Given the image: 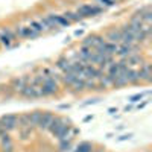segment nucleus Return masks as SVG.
Returning a JSON list of instances; mask_svg holds the SVG:
<instances>
[{"mask_svg": "<svg viewBox=\"0 0 152 152\" xmlns=\"http://www.w3.org/2000/svg\"><path fill=\"white\" fill-rule=\"evenodd\" d=\"M17 37L14 34L12 28H0V46H3L6 49H12L17 46Z\"/></svg>", "mask_w": 152, "mask_h": 152, "instance_id": "nucleus-1", "label": "nucleus"}, {"mask_svg": "<svg viewBox=\"0 0 152 152\" xmlns=\"http://www.w3.org/2000/svg\"><path fill=\"white\" fill-rule=\"evenodd\" d=\"M59 90V84L55 78H50V76H44V81L41 84V91H43V97L47 96H53L56 94Z\"/></svg>", "mask_w": 152, "mask_h": 152, "instance_id": "nucleus-2", "label": "nucleus"}, {"mask_svg": "<svg viewBox=\"0 0 152 152\" xmlns=\"http://www.w3.org/2000/svg\"><path fill=\"white\" fill-rule=\"evenodd\" d=\"M76 12H78L82 18H88V17H96V15H99V14H102L104 9L100 8L99 5L84 3V5H81L78 9H76Z\"/></svg>", "mask_w": 152, "mask_h": 152, "instance_id": "nucleus-3", "label": "nucleus"}, {"mask_svg": "<svg viewBox=\"0 0 152 152\" xmlns=\"http://www.w3.org/2000/svg\"><path fill=\"white\" fill-rule=\"evenodd\" d=\"M140 49H142V46L137 44V43H134V44H122V43H120L116 55H117L120 59H123V58L129 56V55H132V53H140V52H138Z\"/></svg>", "mask_w": 152, "mask_h": 152, "instance_id": "nucleus-4", "label": "nucleus"}, {"mask_svg": "<svg viewBox=\"0 0 152 152\" xmlns=\"http://www.w3.org/2000/svg\"><path fill=\"white\" fill-rule=\"evenodd\" d=\"M0 126L5 132L17 129V114H5L0 117Z\"/></svg>", "mask_w": 152, "mask_h": 152, "instance_id": "nucleus-5", "label": "nucleus"}, {"mask_svg": "<svg viewBox=\"0 0 152 152\" xmlns=\"http://www.w3.org/2000/svg\"><path fill=\"white\" fill-rule=\"evenodd\" d=\"M14 34L17 37V40H18V38H24V40H35V38L40 37V34L35 32L34 29H31L29 26H15Z\"/></svg>", "mask_w": 152, "mask_h": 152, "instance_id": "nucleus-6", "label": "nucleus"}, {"mask_svg": "<svg viewBox=\"0 0 152 152\" xmlns=\"http://www.w3.org/2000/svg\"><path fill=\"white\" fill-rule=\"evenodd\" d=\"M138 72V79H140V82H146L149 84L152 81V66L149 61H143L140 64V69L137 70Z\"/></svg>", "mask_w": 152, "mask_h": 152, "instance_id": "nucleus-7", "label": "nucleus"}, {"mask_svg": "<svg viewBox=\"0 0 152 152\" xmlns=\"http://www.w3.org/2000/svg\"><path fill=\"white\" fill-rule=\"evenodd\" d=\"M20 94H21L23 97H26V99H38V97H43L41 85H31V84H28V85L21 90Z\"/></svg>", "mask_w": 152, "mask_h": 152, "instance_id": "nucleus-8", "label": "nucleus"}, {"mask_svg": "<svg viewBox=\"0 0 152 152\" xmlns=\"http://www.w3.org/2000/svg\"><path fill=\"white\" fill-rule=\"evenodd\" d=\"M0 149H2V152H14L15 148L9 132H2V135H0Z\"/></svg>", "mask_w": 152, "mask_h": 152, "instance_id": "nucleus-9", "label": "nucleus"}, {"mask_svg": "<svg viewBox=\"0 0 152 152\" xmlns=\"http://www.w3.org/2000/svg\"><path fill=\"white\" fill-rule=\"evenodd\" d=\"M53 116H55V114H53L52 111H44L43 116H41V119H40V122H38V125H37V128L40 129V131H47L49 126H50V123H52Z\"/></svg>", "mask_w": 152, "mask_h": 152, "instance_id": "nucleus-10", "label": "nucleus"}, {"mask_svg": "<svg viewBox=\"0 0 152 152\" xmlns=\"http://www.w3.org/2000/svg\"><path fill=\"white\" fill-rule=\"evenodd\" d=\"M29 84V78L28 76H18V78H14L11 81V88L14 91H18V93H21V90L24 87H26Z\"/></svg>", "mask_w": 152, "mask_h": 152, "instance_id": "nucleus-11", "label": "nucleus"}, {"mask_svg": "<svg viewBox=\"0 0 152 152\" xmlns=\"http://www.w3.org/2000/svg\"><path fill=\"white\" fill-rule=\"evenodd\" d=\"M123 61H125V64L128 66V67L134 69V66H140L142 62L145 61V58H143V55H142V52H140V53H132V55H129V56L123 58Z\"/></svg>", "mask_w": 152, "mask_h": 152, "instance_id": "nucleus-12", "label": "nucleus"}, {"mask_svg": "<svg viewBox=\"0 0 152 152\" xmlns=\"http://www.w3.org/2000/svg\"><path fill=\"white\" fill-rule=\"evenodd\" d=\"M123 76H125V79L128 81V85H135L140 82V79H138V72L135 69H131V67H126L125 72H123Z\"/></svg>", "mask_w": 152, "mask_h": 152, "instance_id": "nucleus-13", "label": "nucleus"}, {"mask_svg": "<svg viewBox=\"0 0 152 152\" xmlns=\"http://www.w3.org/2000/svg\"><path fill=\"white\" fill-rule=\"evenodd\" d=\"M105 41L114 43V44H120V31H119V28H111L105 35Z\"/></svg>", "mask_w": 152, "mask_h": 152, "instance_id": "nucleus-14", "label": "nucleus"}, {"mask_svg": "<svg viewBox=\"0 0 152 152\" xmlns=\"http://www.w3.org/2000/svg\"><path fill=\"white\" fill-rule=\"evenodd\" d=\"M70 64H72V61H70L67 56H62V58L56 59L55 67H56L58 70H61L62 73H67V72L70 70Z\"/></svg>", "mask_w": 152, "mask_h": 152, "instance_id": "nucleus-15", "label": "nucleus"}, {"mask_svg": "<svg viewBox=\"0 0 152 152\" xmlns=\"http://www.w3.org/2000/svg\"><path fill=\"white\" fill-rule=\"evenodd\" d=\"M17 128H31V117L29 113H23L20 116H17Z\"/></svg>", "mask_w": 152, "mask_h": 152, "instance_id": "nucleus-16", "label": "nucleus"}, {"mask_svg": "<svg viewBox=\"0 0 152 152\" xmlns=\"http://www.w3.org/2000/svg\"><path fill=\"white\" fill-rule=\"evenodd\" d=\"M79 78H78V76H76L75 73H62L61 75V81H62V84H66V85H72L73 82H76V81H78Z\"/></svg>", "mask_w": 152, "mask_h": 152, "instance_id": "nucleus-17", "label": "nucleus"}, {"mask_svg": "<svg viewBox=\"0 0 152 152\" xmlns=\"http://www.w3.org/2000/svg\"><path fill=\"white\" fill-rule=\"evenodd\" d=\"M73 152H93V143L91 142H81L73 149Z\"/></svg>", "mask_w": 152, "mask_h": 152, "instance_id": "nucleus-18", "label": "nucleus"}, {"mask_svg": "<svg viewBox=\"0 0 152 152\" xmlns=\"http://www.w3.org/2000/svg\"><path fill=\"white\" fill-rule=\"evenodd\" d=\"M62 17H64L66 20H69L70 23H75V21H82L84 18L78 14V12H72V11H67V12H64V14H62Z\"/></svg>", "mask_w": 152, "mask_h": 152, "instance_id": "nucleus-19", "label": "nucleus"}, {"mask_svg": "<svg viewBox=\"0 0 152 152\" xmlns=\"http://www.w3.org/2000/svg\"><path fill=\"white\" fill-rule=\"evenodd\" d=\"M43 116V111H34V113H29V117H31V128H37L38 122H40Z\"/></svg>", "mask_w": 152, "mask_h": 152, "instance_id": "nucleus-20", "label": "nucleus"}, {"mask_svg": "<svg viewBox=\"0 0 152 152\" xmlns=\"http://www.w3.org/2000/svg\"><path fill=\"white\" fill-rule=\"evenodd\" d=\"M28 26L31 28V29H34L35 32H38V34H44V29H43V26H41V23L40 21H38V20H31L29 21V24H28Z\"/></svg>", "mask_w": 152, "mask_h": 152, "instance_id": "nucleus-21", "label": "nucleus"}, {"mask_svg": "<svg viewBox=\"0 0 152 152\" xmlns=\"http://www.w3.org/2000/svg\"><path fill=\"white\" fill-rule=\"evenodd\" d=\"M72 149V140H61L58 145V152H69Z\"/></svg>", "mask_w": 152, "mask_h": 152, "instance_id": "nucleus-22", "label": "nucleus"}, {"mask_svg": "<svg viewBox=\"0 0 152 152\" xmlns=\"http://www.w3.org/2000/svg\"><path fill=\"white\" fill-rule=\"evenodd\" d=\"M70 87L73 88V90H75L76 93H78V91L81 93V91H84V90H85V84H84V81H82V79H78L76 82H73Z\"/></svg>", "mask_w": 152, "mask_h": 152, "instance_id": "nucleus-23", "label": "nucleus"}, {"mask_svg": "<svg viewBox=\"0 0 152 152\" xmlns=\"http://www.w3.org/2000/svg\"><path fill=\"white\" fill-rule=\"evenodd\" d=\"M151 94V91H145V93H135V94H132L131 97H129V102L131 104H135V102H138V100H142L145 96H149Z\"/></svg>", "mask_w": 152, "mask_h": 152, "instance_id": "nucleus-24", "label": "nucleus"}, {"mask_svg": "<svg viewBox=\"0 0 152 152\" xmlns=\"http://www.w3.org/2000/svg\"><path fill=\"white\" fill-rule=\"evenodd\" d=\"M85 90H97V81L96 79H85Z\"/></svg>", "mask_w": 152, "mask_h": 152, "instance_id": "nucleus-25", "label": "nucleus"}, {"mask_svg": "<svg viewBox=\"0 0 152 152\" xmlns=\"http://www.w3.org/2000/svg\"><path fill=\"white\" fill-rule=\"evenodd\" d=\"M32 129L34 128H20V137H21V140H28V138L32 135Z\"/></svg>", "mask_w": 152, "mask_h": 152, "instance_id": "nucleus-26", "label": "nucleus"}, {"mask_svg": "<svg viewBox=\"0 0 152 152\" xmlns=\"http://www.w3.org/2000/svg\"><path fill=\"white\" fill-rule=\"evenodd\" d=\"M97 2V5L102 8V9H105V8H111V6H114L116 3L113 2V0H96Z\"/></svg>", "mask_w": 152, "mask_h": 152, "instance_id": "nucleus-27", "label": "nucleus"}, {"mask_svg": "<svg viewBox=\"0 0 152 152\" xmlns=\"http://www.w3.org/2000/svg\"><path fill=\"white\" fill-rule=\"evenodd\" d=\"M100 102V97H94V99H90V100H87V102L82 104V107H88V105H94V104H99Z\"/></svg>", "mask_w": 152, "mask_h": 152, "instance_id": "nucleus-28", "label": "nucleus"}, {"mask_svg": "<svg viewBox=\"0 0 152 152\" xmlns=\"http://www.w3.org/2000/svg\"><path fill=\"white\" fill-rule=\"evenodd\" d=\"M131 137H132V134H123L117 138V142H126V140H129Z\"/></svg>", "mask_w": 152, "mask_h": 152, "instance_id": "nucleus-29", "label": "nucleus"}, {"mask_svg": "<svg viewBox=\"0 0 152 152\" xmlns=\"http://www.w3.org/2000/svg\"><path fill=\"white\" fill-rule=\"evenodd\" d=\"M148 104H149V100H145V102H142V104H138V105H137L135 108H137V110H143V108H145V107H146Z\"/></svg>", "mask_w": 152, "mask_h": 152, "instance_id": "nucleus-30", "label": "nucleus"}, {"mask_svg": "<svg viewBox=\"0 0 152 152\" xmlns=\"http://www.w3.org/2000/svg\"><path fill=\"white\" fill-rule=\"evenodd\" d=\"M58 108H59V110H69V108H70V105H69V104H64V105H59Z\"/></svg>", "mask_w": 152, "mask_h": 152, "instance_id": "nucleus-31", "label": "nucleus"}, {"mask_svg": "<svg viewBox=\"0 0 152 152\" xmlns=\"http://www.w3.org/2000/svg\"><path fill=\"white\" fill-rule=\"evenodd\" d=\"M84 34V31L82 29H79V31H75V37H81Z\"/></svg>", "mask_w": 152, "mask_h": 152, "instance_id": "nucleus-32", "label": "nucleus"}, {"mask_svg": "<svg viewBox=\"0 0 152 152\" xmlns=\"http://www.w3.org/2000/svg\"><path fill=\"white\" fill-rule=\"evenodd\" d=\"M91 119H93V116H91V114H90V116H85V117H84V122H90Z\"/></svg>", "mask_w": 152, "mask_h": 152, "instance_id": "nucleus-33", "label": "nucleus"}, {"mask_svg": "<svg viewBox=\"0 0 152 152\" xmlns=\"http://www.w3.org/2000/svg\"><path fill=\"white\" fill-rule=\"evenodd\" d=\"M108 113H110V114H114V113H117V108H110V110H108Z\"/></svg>", "mask_w": 152, "mask_h": 152, "instance_id": "nucleus-34", "label": "nucleus"}, {"mask_svg": "<svg viewBox=\"0 0 152 152\" xmlns=\"http://www.w3.org/2000/svg\"><path fill=\"white\" fill-rule=\"evenodd\" d=\"M132 110V107L129 105V107H125V113H128V111H131Z\"/></svg>", "mask_w": 152, "mask_h": 152, "instance_id": "nucleus-35", "label": "nucleus"}, {"mask_svg": "<svg viewBox=\"0 0 152 152\" xmlns=\"http://www.w3.org/2000/svg\"><path fill=\"white\" fill-rule=\"evenodd\" d=\"M113 2H114V3H116V5H117L119 2H123V0H113Z\"/></svg>", "mask_w": 152, "mask_h": 152, "instance_id": "nucleus-36", "label": "nucleus"}, {"mask_svg": "<svg viewBox=\"0 0 152 152\" xmlns=\"http://www.w3.org/2000/svg\"><path fill=\"white\" fill-rule=\"evenodd\" d=\"M2 132H5V131L2 129V126H0V135H2Z\"/></svg>", "mask_w": 152, "mask_h": 152, "instance_id": "nucleus-37", "label": "nucleus"}, {"mask_svg": "<svg viewBox=\"0 0 152 152\" xmlns=\"http://www.w3.org/2000/svg\"><path fill=\"white\" fill-rule=\"evenodd\" d=\"M0 47H2V46H0Z\"/></svg>", "mask_w": 152, "mask_h": 152, "instance_id": "nucleus-38", "label": "nucleus"}]
</instances>
